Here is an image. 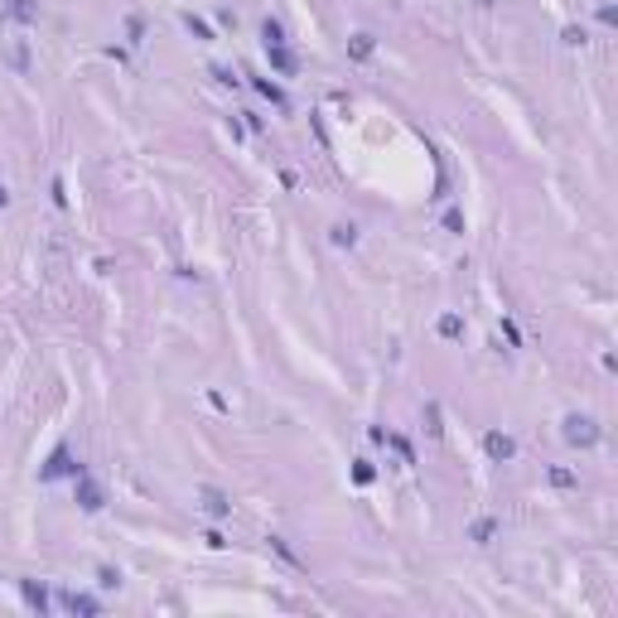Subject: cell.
<instances>
[{
    "mask_svg": "<svg viewBox=\"0 0 618 618\" xmlns=\"http://www.w3.org/2000/svg\"><path fill=\"white\" fill-rule=\"evenodd\" d=\"M271 546H276V551H280V555H285V560H290V565H300V555H295V551H290V546H285V541H280V536H271Z\"/></svg>",
    "mask_w": 618,
    "mask_h": 618,
    "instance_id": "obj_25",
    "label": "cell"
},
{
    "mask_svg": "<svg viewBox=\"0 0 618 618\" xmlns=\"http://www.w3.org/2000/svg\"><path fill=\"white\" fill-rule=\"evenodd\" d=\"M10 20H34V0H10Z\"/></svg>",
    "mask_w": 618,
    "mask_h": 618,
    "instance_id": "obj_17",
    "label": "cell"
},
{
    "mask_svg": "<svg viewBox=\"0 0 618 618\" xmlns=\"http://www.w3.org/2000/svg\"><path fill=\"white\" fill-rule=\"evenodd\" d=\"M213 78H218V82H223V87H237V82H242V78H237V73H232V68H213Z\"/></svg>",
    "mask_w": 618,
    "mask_h": 618,
    "instance_id": "obj_22",
    "label": "cell"
},
{
    "mask_svg": "<svg viewBox=\"0 0 618 618\" xmlns=\"http://www.w3.org/2000/svg\"><path fill=\"white\" fill-rule=\"evenodd\" d=\"M63 608H73V613H97V599H92V594H63Z\"/></svg>",
    "mask_w": 618,
    "mask_h": 618,
    "instance_id": "obj_10",
    "label": "cell"
},
{
    "mask_svg": "<svg viewBox=\"0 0 618 618\" xmlns=\"http://www.w3.org/2000/svg\"><path fill=\"white\" fill-rule=\"evenodd\" d=\"M483 454L503 464V459H512V454H517V440H512V435H503V430H488V435H483Z\"/></svg>",
    "mask_w": 618,
    "mask_h": 618,
    "instance_id": "obj_3",
    "label": "cell"
},
{
    "mask_svg": "<svg viewBox=\"0 0 618 618\" xmlns=\"http://www.w3.org/2000/svg\"><path fill=\"white\" fill-rule=\"evenodd\" d=\"M256 92H261L266 102H276V107H285V92H280V87H276L271 78H256Z\"/></svg>",
    "mask_w": 618,
    "mask_h": 618,
    "instance_id": "obj_13",
    "label": "cell"
},
{
    "mask_svg": "<svg viewBox=\"0 0 618 618\" xmlns=\"http://www.w3.org/2000/svg\"><path fill=\"white\" fill-rule=\"evenodd\" d=\"M5 203H10V193H5V184H0V208H5Z\"/></svg>",
    "mask_w": 618,
    "mask_h": 618,
    "instance_id": "obj_28",
    "label": "cell"
},
{
    "mask_svg": "<svg viewBox=\"0 0 618 618\" xmlns=\"http://www.w3.org/2000/svg\"><path fill=\"white\" fill-rule=\"evenodd\" d=\"M198 503H203V512H208V517H228V512H232V498H228L223 488H203Z\"/></svg>",
    "mask_w": 618,
    "mask_h": 618,
    "instance_id": "obj_5",
    "label": "cell"
},
{
    "mask_svg": "<svg viewBox=\"0 0 618 618\" xmlns=\"http://www.w3.org/2000/svg\"><path fill=\"white\" fill-rule=\"evenodd\" d=\"M503 338H507V343H512V348H517V343H522V333H517V324H512V319H503Z\"/></svg>",
    "mask_w": 618,
    "mask_h": 618,
    "instance_id": "obj_24",
    "label": "cell"
},
{
    "mask_svg": "<svg viewBox=\"0 0 618 618\" xmlns=\"http://www.w3.org/2000/svg\"><path fill=\"white\" fill-rule=\"evenodd\" d=\"M126 34H131V44H140V34H145V20H140V15H131V20H126Z\"/></svg>",
    "mask_w": 618,
    "mask_h": 618,
    "instance_id": "obj_21",
    "label": "cell"
},
{
    "mask_svg": "<svg viewBox=\"0 0 618 618\" xmlns=\"http://www.w3.org/2000/svg\"><path fill=\"white\" fill-rule=\"evenodd\" d=\"M560 39H565V44H570V49H584V44H589V34H584V30H580V25H570V30H565V34H560Z\"/></svg>",
    "mask_w": 618,
    "mask_h": 618,
    "instance_id": "obj_18",
    "label": "cell"
},
{
    "mask_svg": "<svg viewBox=\"0 0 618 618\" xmlns=\"http://www.w3.org/2000/svg\"><path fill=\"white\" fill-rule=\"evenodd\" d=\"M386 440H391V450H396V454H401L406 464H416V450H410V445H406L401 435H386Z\"/></svg>",
    "mask_w": 618,
    "mask_h": 618,
    "instance_id": "obj_20",
    "label": "cell"
},
{
    "mask_svg": "<svg viewBox=\"0 0 618 618\" xmlns=\"http://www.w3.org/2000/svg\"><path fill=\"white\" fill-rule=\"evenodd\" d=\"M440 333H445V338H459V333H464V319H459V314H445V319H440Z\"/></svg>",
    "mask_w": 618,
    "mask_h": 618,
    "instance_id": "obj_16",
    "label": "cell"
},
{
    "mask_svg": "<svg viewBox=\"0 0 618 618\" xmlns=\"http://www.w3.org/2000/svg\"><path fill=\"white\" fill-rule=\"evenodd\" d=\"M445 228H450V232H464V213L450 208V213H445Z\"/></svg>",
    "mask_w": 618,
    "mask_h": 618,
    "instance_id": "obj_23",
    "label": "cell"
},
{
    "mask_svg": "<svg viewBox=\"0 0 618 618\" xmlns=\"http://www.w3.org/2000/svg\"><path fill=\"white\" fill-rule=\"evenodd\" d=\"M353 478H357V483H372V464H367V459H362V464H357V469H353Z\"/></svg>",
    "mask_w": 618,
    "mask_h": 618,
    "instance_id": "obj_27",
    "label": "cell"
},
{
    "mask_svg": "<svg viewBox=\"0 0 618 618\" xmlns=\"http://www.w3.org/2000/svg\"><path fill=\"white\" fill-rule=\"evenodd\" d=\"M10 68H30V54L25 49H10Z\"/></svg>",
    "mask_w": 618,
    "mask_h": 618,
    "instance_id": "obj_26",
    "label": "cell"
},
{
    "mask_svg": "<svg viewBox=\"0 0 618 618\" xmlns=\"http://www.w3.org/2000/svg\"><path fill=\"white\" fill-rule=\"evenodd\" d=\"M329 242H333V247H357V228H353V223H333V228H329Z\"/></svg>",
    "mask_w": 618,
    "mask_h": 618,
    "instance_id": "obj_8",
    "label": "cell"
},
{
    "mask_svg": "<svg viewBox=\"0 0 618 618\" xmlns=\"http://www.w3.org/2000/svg\"><path fill=\"white\" fill-rule=\"evenodd\" d=\"M261 44H285V25L266 15V20H261Z\"/></svg>",
    "mask_w": 618,
    "mask_h": 618,
    "instance_id": "obj_9",
    "label": "cell"
},
{
    "mask_svg": "<svg viewBox=\"0 0 618 618\" xmlns=\"http://www.w3.org/2000/svg\"><path fill=\"white\" fill-rule=\"evenodd\" d=\"M493 531H498V522H493V517L474 522V541H478V546H488V541H493Z\"/></svg>",
    "mask_w": 618,
    "mask_h": 618,
    "instance_id": "obj_15",
    "label": "cell"
},
{
    "mask_svg": "<svg viewBox=\"0 0 618 618\" xmlns=\"http://www.w3.org/2000/svg\"><path fill=\"white\" fill-rule=\"evenodd\" d=\"M184 30H188L193 39H203V44H208V39H213V30H208V20H198V15H184Z\"/></svg>",
    "mask_w": 618,
    "mask_h": 618,
    "instance_id": "obj_12",
    "label": "cell"
},
{
    "mask_svg": "<svg viewBox=\"0 0 618 618\" xmlns=\"http://www.w3.org/2000/svg\"><path fill=\"white\" fill-rule=\"evenodd\" d=\"M78 474H82V469L73 464V450H68V445H58V450L49 454V464L39 469V478H44V483H54V478H78Z\"/></svg>",
    "mask_w": 618,
    "mask_h": 618,
    "instance_id": "obj_2",
    "label": "cell"
},
{
    "mask_svg": "<svg viewBox=\"0 0 618 618\" xmlns=\"http://www.w3.org/2000/svg\"><path fill=\"white\" fill-rule=\"evenodd\" d=\"M97 584H102V589H116V584H121V570L102 565V570H97Z\"/></svg>",
    "mask_w": 618,
    "mask_h": 618,
    "instance_id": "obj_19",
    "label": "cell"
},
{
    "mask_svg": "<svg viewBox=\"0 0 618 618\" xmlns=\"http://www.w3.org/2000/svg\"><path fill=\"white\" fill-rule=\"evenodd\" d=\"M474 5H493V0H474Z\"/></svg>",
    "mask_w": 618,
    "mask_h": 618,
    "instance_id": "obj_29",
    "label": "cell"
},
{
    "mask_svg": "<svg viewBox=\"0 0 618 618\" xmlns=\"http://www.w3.org/2000/svg\"><path fill=\"white\" fill-rule=\"evenodd\" d=\"M348 54H353L357 63H367V58H372V34H353V44H348Z\"/></svg>",
    "mask_w": 618,
    "mask_h": 618,
    "instance_id": "obj_11",
    "label": "cell"
},
{
    "mask_svg": "<svg viewBox=\"0 0 618 618\" xmlns=\"http://www.w3.org/2000/svg\"><path fill=\"white\" fill-rule=\"evenodd\" d=\"M266 58H271V68L276 73H295L300 63H295V54L285 49V44H266Z\"/></svg>",
    "mask_w": 618,
    "mask_h": 618,
    "instance_id": "obj_7",
    "label": "cell"
},
{
    "mask_svg": "<svg viewBox=\"0 0 618 618\" xmlns=\"http://www.w3.org/2000/svg\"><path fill=\"white\" fill-rule=\"evenodd\" d=\"M565 445H575V450H589V445H599V426L589 421V416H565Z\"/></svg>",
    "mask_w": 618,
    "mask_h": 618,
    "instance_id": "obj_1",
    "label": "cell"
},
{
    "mask_svg": "<svg viewBox=\"0 0 618 618\" xmlns=\"http://www.w3.org/2000/svg\"><path fill=\"white\" fill-rule=\"evenodd\" d=\"M73 483H78V507H82V512H102V507H107V498H102V488H97V483H92L87 474H78Z\"/></svg>",
    "mask_w": 618,
    "mask_h": 618,
    "instance_id": "obj_4",
    "label": "cell"
},
{
    "mask_svg": "<svg viewBox=\"0 0 618 618\" xmlns=\"http://www.w3.org/2000/svg\"><path fill=\"white\" fill-rule=\"evenodd\" d=\"M20 594H25V604H30L34 613H49V589H44L39 580H20Z\"/></svg>",
    "mask_w": 618,
    "mask_h": 618,
    "instance_id": "obj_6",
    "label": "cell"
},
{
    "mask_svg": "<svg viewBox=\"0 0 618 618\" xmlns=\"http://www.w3.org/2000/svg\"><path fill=\"white\" fill-rule=\"evenodd\" d=\"M546 483H551V488H575L580 478H575L570 469H551V474H546Z\"/></svg>",
    "mask_w": 618,
    "mask_h": 618,
    "instance_id": "obj_14",
    "label": "cell"
}]
</instances>
